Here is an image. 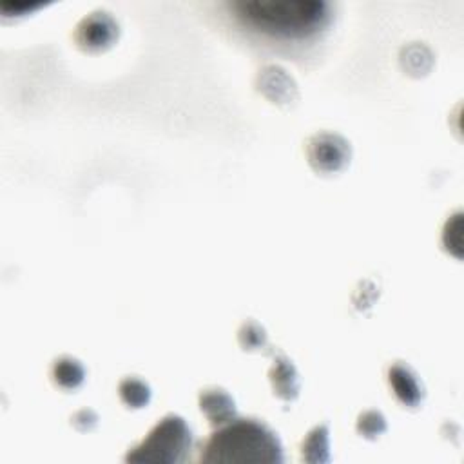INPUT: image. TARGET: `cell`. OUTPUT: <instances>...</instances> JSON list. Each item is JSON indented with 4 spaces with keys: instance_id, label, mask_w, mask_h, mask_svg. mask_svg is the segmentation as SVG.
<instances>
[{
    "instance_id": "cell-1",
    "label": "cell",
    "mask_w": 464,
    "mask_h": 464,
    "mask_svg": "<svg viewBox=\"0 0 464 464\" xmlns=\"http://www.w3.org/2000/svg\"><path fill=\"white\" fill-rule=\"evenodd\" d=\"M228 7L245 25L279 38L312 36L332 18V5L323 0H239Z\"/></svg>"
},
{
    "instance_id": "cell-2",
    "label": "cell",
    "mask_w": 464,
    "mask_h": 464,
    "mask_svg": "<svg viewBox=\"0 0 464 464\" xmlns=\"http://www.w3.org/2000/svg\"><path fill=\"white\" fill-rule=\"evenodd\" d=\"M203 462H265L283 460V446L274 430L257 419H232L205 442Z\"/></svg>"
},
{
    "instance_id": "cell-3",
    "label": "cell",
    "mask_w": 464,
    "mask_h": 464,
    "mask_svg": "<svg viewBox=\"0 0 464 464\" xmlns=\"http://www.w3.org/2000/svg\"><path fill=\"white\" fill-rule=\"evenodd\" d=\"M192 450V431L183 417L165 415L149 435L125 455L127 462L178 464L185 462Z\"/></svg>"
},
{
    "instance_id": "cell-4",
    "label": "cell",
    "mask_w": 464,
    "mask_h": 464,
    "mask_svg": "<svg viewBox=\"0 0 464 464\" xmlns=\"http://www.w3.org/2000/svg\"><path fill=\"white\" fill-rule=\"evenodd\" d=\"M306 158L310 167L319 174H337L344 170L352 158V147L337 132L321 130L308 138Z\"/></svg>"
},
{
    "instance_id": "cell-5",
    "label": "cell",
    "mask_w": 464,
    "mask_h": 464,
    "mask_svg": "<svg viewBox=\"0 0 464 464\" xmlns=\"http://www.w3.org/2000/svg\"><path fill=\"white\" fill-rule=\"evenodd\" d=\"M120 36V25L107 11H92L83 16L74 29V42L85 53H103Z\"/></svg>"
},
{
    "instance_id": "cell-6",
    "label": "cell",
    "mask_w": 464,
    "mask_h": 464,
    "mask_svg": "<svg viewBox=\"0 0 464 464\" xmlns=\"http://www.w3.org/2000/svg\"><path fill=\"white\" fill-rule=\"evenodd\" d=\"M257 91L276 105H290L297 100V85L294 78L279 65H266L256 80Z\"/></svg>"
},
{
    "instance_id": "cell-7",
    "label": "cell",
    "mask_w": 464,
    "mask_h": 464,
    "mask_svg": "<svg viewBox=\"0 0 464 464\" xmlns=\"http://www.w3.org/2000/svg\"><path fill=\"white\" fill-rule=\"evenodd\" d=\"M388 384L393 390L397 401L408 408L420 406L424 399V390L419 381V375L413 368L402 361L390 364L388 368Z\"/></svg>"
},
{
    "instance_id": "cell-8",
    "label": "cell",
    "mask_w": 464,
    "mask_h": 464,
    "mask_svg": "<svg viewBox=\"0 0 464 464\" xmlns=\"http://www.w3.org/2000/svg\"><path fill=\"white\" fill-rule=\"evenodd\" d=\"M198 404L212 426H221L236 417V402L232 395L223 388L210 386L201 390Z\"/></svg>"
},
{
    "instance_id": "cell-9",
    "label": "cell",
    "mask_w": 464,
    "mask_h": 464,
    "mask_svg": "<svg viewBox=\"0 0 464 464\" xmlns=\"http://www.w3.org/2000/svg\"><path fill=\"white\" fill-rule=\"evenodd\" d=\"M268 379L274 390V395H277L285 402H292L299 395V373L294 366V362L286 355H276L274 362L268 370Z\"/></svg>"
},
{
    "instance_id": "cell-10",
    "label": "cell",
    "mask_w": 464,
    "mask_h": 464,
    "mask_svg": "<svg viewBox=\"0 0 464 464\" xmlns=\"http://www.w3.org/2000/svg\"><path fill=\"white\" fill-rule=\"evenodd\" d=\"M51 379L62 390H76L85 381V368L78 359L62 355L51 366Z\"/></svg>"
},
{
    "instance_id": "cell-11",
    "label": "cell",
    "mask_w": 464,
    "mask_h": 464,
    "mask_svg": "<svg viewBox=\"0 0 464 464\" xmlns=\"http://www.w3.org/2000/svg\"><path fill=\"white\" fill-rule=\"evenodd\" d=\"M301 459L312 464L330 460V435L326 424H317L306 433L301 442Z\"/></svg>"
},
{
    "instance_id": "cell-12",
    "label": "cell",
    "mask_w": 464,
    "mask_h": 464,
    "mask_svg": "<svg viewBox=\"0 0 464 464\" xmlns=\"http://www.w3.org/2000/svg\"><path fill=\"white\" fill-rule=\"evenodd\" d=\"M399 62H401V67L408 74L419 78V76H424L431 71L433 54L424 44H411L408 47H402Z\"/></svg>"
},
{
    "instance_id": "cell-13",
    "label": "cell",
    "mask_w": 464,
    "mask_h": 464,
    "mask_svg": "<svg viewBox=\"0 0 464 464\" xmlns=\"http://www.w3.org/2000/svg\"><path fill=\"white\" fill-rule=\"evenodd\" d=\"M118 392H120V399L129 408H143V406H147L150 402V397H152L150 386L143 379H140L136 375L125 377L120 382Z\"/></svg>"
},
{
    "instance_id": "cell-14",
    "label": "cell",
    "mask_w": 464,
    "mask_h": 464,
    "mask_svg": "<svg viewBox=\"0 0 464 464\" xmlns=\"http://www.w3.org/2000/svg\"><path fill=\"white\" fill-rule=\"evenodd\" d=\"M237 343L245 352H259L268 346V335L256 319H246L237 330Z\"/></svg>"
},
{
    "instance_id": "cell-15",
    "label": "cell",
    "mask_w": 464,
    "mask_h": 464,
    "mask_svg": "<svg viewBox=\"0 0 464 464\" xmlns=\"http://www.w3.org/2000/svg\"><path fill=\"white\" fill-rule=\"evenodd\" d=\"M357 431L366 439H377L388 428L384 415L379 410H366L357 419Z\"/></svg>"
},
{
    "instance_id": "cell-16",
    "label": "cell",
    "mask_w": 464,
    "mask_h": 464,
    "mask_svg": "<svg viewBox=\"0 0 464 464\" xmlns=\"http://www.w3.org/2000/svg\"><path fill=\"white\" fill-rule=\"evenodd\" d=\"M442 243L448 252H453V256L460 257V245H462V214L457 212L451 216L442 232Z\"/></svg>"
},
{
    "instance_id": "cell-17",
    "label": "cell",
    "mask_w": 464,
    "mask_h": 464,
    "mask_svg": "<svg viewBox=\"0 0 464 464\" xmlns=\"http://www.w3.org/2000/svg\"><path fill=\"white\" fill-rule=\"evenodd\" d=\"M71 424L78 430V431H91L96 428L98 424V415L89 410V408H82L78 410L72 417H71Z\"/></svg>"
}]
</instances>
